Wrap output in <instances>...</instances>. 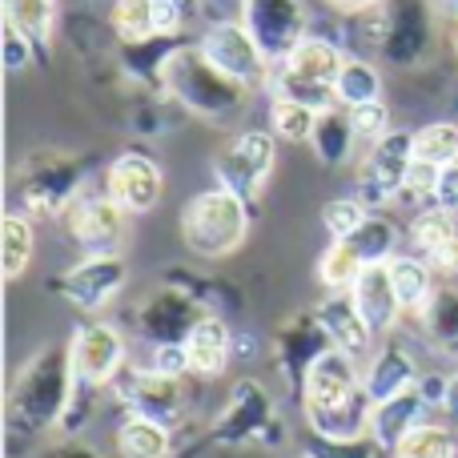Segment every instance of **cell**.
<instances>
[{"label":"cell","mask_w":458,"mask_h":458,"mask_svg":"<svg viewBox=\"0 0 458 458\" xmlns=\"http://www.w3.org/2000/svg\"><path fill=\"white\" fill-rule=\"evenodd\" d=\"M157 89L177 105L182 113L206 121V125H229L245 113L250 93L242 81L222 72L201 45H174L157 69Z\"/></svg>","instance_id":"6da1fadb"},{"label":"cell","mask_w":458,"mask_h":458,"mask_svg":"<svg viewBox=\"0 0 458 458\" xmlns=\"http://www.w3.org/2000/svg\"><path fill=\"white\" fill-rule=\"evenodd\" d=\"M77 394V378H72V354L69 342H45L24 358V366L13 378V394H8V414L13 427L24 435H48V430L64 427V414Z\"/></svg>","instance_id":"7a4b0ae2"},{"label":"cell","mask_w":458,"mask_h":458,"mask_svg":"<svg viewBox=\"0 0 458 458\" xmlns=\"http://www.w3.org/2000/svg\"><path fill=\"white\" fill-rule=\"evenodd\" d=\"M250 237V201L229 193L225 185L201 190L182 209V242L193 258L222 261L242 250Z\"/></svg>","instance_id":"3957f363"},{"label":"cell","mask_w":458,"mask_h":458,"mask_svg":"<svg viewBox=\"0 0 458 458\" xmlns=\"http://www.w3.org/2000/svg\"><path fill=\"white\" fill-rule=\"evenodd\" d=\"M435 4L430 0H386L366 13V37L390 69H419L435 48Z\"/></svg>","instance_id":"277c9868"},{"label":"cell","mask_w":458,"mask_h":458,"mask_svg":"<svg viewBox=\"0 0 458 458\" xmlns=\"http://www.w3.org/2000/svg\"><path fill=\"white\" fill-rule=\"evenodd\" d=\"M85 190V161L61 149H37L16 169V201L21 214L37 217H64V209Z\"/></svg>","instance_id":"5b68a950"},{"label":"cell","mask_w":458,"mask_h":458,"mask_svg":"<svg viewBox=\"0 0 458 458\" xmlns=\"http://www.w3.org/2000/svg\"><path fill=\"white\" fill-rule=\"evenodd\" d=\"M282 435V411H277V398L274 390L266 386L261 378L253 374H242L233 378L225 394V406L217 411L214 427H209V438L217 446H261V443H274Z\"/></svg>","instance_id":"8992f818"},{"label":"cell","mask_w":458,"mask_h":458,"mask_svg":"<svg viewBox=\"0 0 458 458\" xmlns=\"http://www.w3.org/2000/svg\"><path fill=\"white\" fill-rule=\"evenodd\" d=\"M209 314V306L201 298H193L190 290L174 282H161L145 293L129 314L137 342L141 346H185L190 330Z\"/></svg>","instance_id":"52a82bcc"},{"label":"cell","mask_w":458,"mask_h":458,"mask_svg":"<svg viewBox=\"0 0 458 458\" xmlns=\"http://www.w3.org/2000/svg\"><path fill=\"white\" fill-rule=\"evenodd\" d=\"M201 53L217 64L222 72H229L233 81H242L253 93H269L274 81V61L261 53V45L253 40V32L245 29L242 16H214L198 37Z\"/></svg>","instance_id":"ba28073f"},{"label":"cell","mask_w":458,"mask_h":458,"mask_svg":"<svg viewBox=\"0 0 458 458\" xmlns=\"http://www.w3.org/2000/svg\"><path fill=\"white\" fill-rule=\"evenodd\" d=\"M414 165V129H390L362 153L354 174V198L366 209H386L403 198L406 174Z\"/></svg>","instance_id":"9c48e42d"},{"label":"cell","mask_w":458,"mask_h":458,"mask_svg":"<svg viewBox=\"0 0 458 458\" xmlns=\"http://www.w3.org/2000/svg\"><path fill=\"white\" fill-rule=\"evenodd\" d=\"M69 354L77 394H97V390H109L129 366V338L121 334V326L93 318V322L77 326V334L69 338Z\"/></svg>","instance_id":"30bf717a"},{"label":"cell","mask_w":458,"mask_h":458,"mask_svg":"<svg viewBox=\"0 0 458 458\" xmlns=\"http://www.w3.org/2000/svg\"><path fill=\"white\" fill-rule=\"evenodd\" d=\"M48 290L81 314H105L129 290V266L121 253H85L72 269L53 277Z\"/></svg>","instance_id":"8fae6325"},{"label":"cell","mask_w":458,"mask_h":458,"mask_svg":"<svg viewBox=\"0 0 458 458\" xmlns=\"http://www.w3.org/2000/svg\"><path fill=\"white\" fill-rule=\"evenodd\" d=\"M277 165V137L274 129H242L233 141L214 157V177L229 193L253 201L266 193L269 174Z\"/></svg>","instance_id":"7c38bea8"},{"label":"cell","mask_w":458,"mask_h":458,"mask_svg":"<svg viewBox=\"0 0 458 458\" xmlns=\"http://www.w3.org/2000/svg\"><path fill=\"white\" fill-rule=\"evenodd\" d=\"M362 362H358L354 354H346V350L330 346L322 350V354L310 362L306 378H301L298 394H301V419L314 422V419H326V414H334L338 406L354 403L358 394H362Z\"/></svg>","instance_id":"4fadbf2b"},{"label":"cell","mask_w":458,"mask_h":458,"mask_svg":"<svg viewBox=\"0 0 458 458\" xmlns=\"http://www.w3.org/2000/svg\"><path fill=\"white\" fill-rule=\"evenodd\" d=\"M109 390H117V398L129 406V414H145V419L161 422V427L177 430L190 414V394H185V378H169V374L137 370L125 366L121 378Z\"/></svg>","instance_id":"5bb4252c"},{"label":"cell","mask_w":458,"mask_h":458,"mask_svg":"<svg viewBox=\"0 0 458 458\" xmlns=\"http://www.w3.org/2000/svg\"><path fill=\"white\" fill-rule=\"evenodd\" d=\"M242 21L274 64H282L310 37V13L301 0H245Z\"/></svg>","instance_id":"9a60e30c"},{"label":"cell","mask_w":458,"mask_h":458,"mask_svg":"<svg viewBox=\"0 0 458 458\" xmlns=\"http://www.w3.org/2000/svg\"><path fill=\"white\" fill-rule=\"evenodd\" d=\"M190 4L182 0H113L109 29L117 45H153V40H177L185 29Z\"/></svg>","instance_id":"2e32d148"},{"label":"cell","mask_w":458,"mask_h":458,"mask_svg":"<svg viewBox=\"0 0 458 458\" xmlns=\"http://www.w3.org/2000/svg\"><path fill=\"white\" fill-rule=\"evenodd\" d=\"M125 222L129 214L105 190H81L77 201L64 209V229L85 253H117L121 237H125Z\"/></svg>","instance_id":"e0dca14e"},{"label":"cell","mask_w":458,"mask_h":458,"mask_svg":"<svg viewBox=\"0 0 458 458\" xmlns=\"http://www.w3.org/2000/svg\"><path fill=\"white\" fill-rule=\"evenodd\" d=\"M105 193H109L129 217H145L157 209L161 193H165V174H161V165L149 153L129 149V153H121V157H113L109 169H105Z\"/></svg>","instance_id":"ac0fdd59"},{"label":"cell","mask_w":458,"mask_h":458,"mask_svg":"<svg viewBox=\"0 0 458 458\" xmlns=\"http://www.w3.org/2000/svg\"><path fill=\"white\" fill-rule=\"evenodd\" d=\"M419 382H422L419 354H414L398 334L382 338L378 346H374V354L362 362V386L374 403H386V398L403 394V390L419 386Z\"/></svg>","instance_id":"d6986e66"},{"label":"cell","mask_w":458,"mask_h":458,"mask_svg":"<svg viewBox=\"0 0 458 458\" xmlns=\"http://www.w3.org/2000/svg\"><path fill=\"white\" fill-rule=\"evenodd\" d=\"M322 350H330V338H326L322 322H318V310H298L290 314L274 334V362L293 386H301L310 362H314Z\"/></svg>","instance_id":"ffe728a7"},{"label":"cell","mask_w":458,"mask_h":458,"mask_svg":"<svg viewBox=\"0 0 458 458\" xmlns=\"http://www.w3.org/2000/svg\"><path fill=\"white\" fill-rule=\"evenodd\" d=\"M406 242L419 258L430 261L443 282H458V217L446 214V209L430 206L414 214L411 229H406Z\"/></svg>","instance_id":"44dd1931"},{"label":"cell","mask_w":458,"mask_h":458,"mask_svg":"<svg viewBox=\"0 0 458 458\" xmlns=\"http://www.w3.org/2000/svg\"><path fill=\"white\" fill-rule=\"evenodd\" d=\"M318 322H322L326 338H330V346L346 350V354H354L358 362H366V358L374 354V346H378V334L370 330V322L362 318V310L354 306V298H350V290H330L322 301H318Z\"/></svg>","instance_id":"7402d4cb"},{"label":"cell","mask_w":458,"mask_h":458,"mask_svg":"<svg viewBox=\"0 0 458 458\" xmlns=\"http://www.w3.org/2000/svg\"><path fill=\"white\" fill-rule=\"evenodd\" d=\"M350 298H354V306L362 310V318L370 322V330L378 334V338L398 334L406 306H403V298H398V290H394V277H390L386 261L366 266L362 274H358V282L350 285Z\"/></svg>","instance_id":"603a6c76"},{"label":"cell","mask_w":458,"mask_h":458,"mask_svg":"<svg viewBox=\"0 0 458 458\" xmlns=\"http://www.w3.org/2000/svg\"><path fill=\"white\" fill-rule=\"evenodd\" d=\"M430 411H435V403H430V394H427V386H422V382H419V386H411V390H403V394L386 398V403H374L370 438L394 454V446L403 443L414 427H422Z\"/></svg>","instance_id":"cb8c5ba5"},{"label":"cell","mask_w":458,"mask_h":458,"mask_svg":"<svg viewBox=\"0 0 458 458\" xmlns=\"http://www.w3.org/2000/svg\"><path fill=\"white\" fill-rule=\"evenodd\" d=\"M233 342L237 334L229 330V322L217 310H209L185 338V358H190L193 378H222L233 362Z\"/></svg>","instance_id":"d4e9b609"},{"label":"cell","mask_w":458,"mask_h":458,"mask_svg":"<svg viewBox=\"0 0 458 458\" xmlns=\"http://www.w3.org/2000/svg\"><path fill=\"white\" fill-rule=\"evenodd\" d=\"M414 326L435 354L458 358V282H438L430 301L414 314Z\"/></svg>","instance_id":"484cf974"},{"label":"cell","mask_w":458,"mask_h":458,"mask_svg":"<svg viewBox=\"0 0 458 458\" xmlns=\"http://www.w3.org/2000/svg\"><path fill=\"white\" fill-rule=\"evenodd\" d=\"M310 149H314V157L322 161L326 169H342V165H350V161H354L358 133H354V121H350L346 105H334V109L318 113V125H314V137H310Z\"/></svg>","instance_id":"4316f807"},{"label":"cell","mask_w":458,"mask_h":458,"mask_svg":"<svg viewBox=\"0 0 458 458\" xmlns=\"http://www.w3.org/2000/svg\"><path fill=\"white\" fill-rule=\"evenodd\" d=\"M342 64H346V53H342V48L334 45L330 37H318V32H310V37L301 40V45L282 61V69L293 72V77H301V81L334 85V81H338V72H342Z\"/></svg>","instance_id":"83f0119b"},{"label":"cell","mask_w":458,"mask_h":458,"mask_svg":"<svg viewBox=\"0 0 458 458\" xmlns=\"http://www.w3.org/2000/svg\"><path fill=\"white\" fill-rule=\"evenodd\" d=\"M386 266H390V277H394V290H398V298H403L406 314H419L438 285V274L430 269V261L419 258L414 250H398Z\"/></svg>","instance_id":"f1b7e54d"},{"label":"cell","mask_w":458,"mask_h":458,"mask_svg":"<svg viewBox=\"0 0 458 458\" xmlns=\"http://www.w3.org/2000/svg\"><path fill=\"white\" fill-rule=\"evenodd\" d=\"M113 446L121 458H169L174 454V430L145 419V414H129V419H121Z\"/></svg>","instance_id":"f546056e"},{"label":"cell","mask_w":458,"mask_h":458,"mask_svg":"<svg viewBox=\"0 0 458 458\" xmlns=\"http://www.w3.org/2000/svg\"><path fill=\"white\" fill-rule=\"evenodd\" d=\"M342 242H350L358 250V258H362L366 266H374V261H390L398 250H403V229L390 222L382 209H374V214L350 237H342Z\"/></svg>","instance_id":"4dcf8cb0"},{"label":"cell","mask_w":458,"mask_h":458,"mask_svg":"<svg viewBox=\"0 0 458 458\" xmlns=\"http://www.w3.org/2000/svg\"><path fill=\"white\" fill-rule=\"evenodd\" d=\"M334 97L346 109L366 105V101H382V69L370 56H346L338 81H334Z\"/></svg>","instance_id":"1f68e13d"},{"label":"cell","mask_w":458,"mask_h":458,"mask_svg":"<svg viewBox=\"0 0 458 458\" xmlns=\"http://www.w3.org/2000/svg\"><path fill=\"white\" fill-rule=\"evenodd\" d=\"M0 233H4V277L16 282V277H24V269L32 266V258H37V229H32L29 214L8 209Z\"/></svg>","instance_id":"d6a6232c"},{"label":"cell","mask_w":458,"mask_h":458,"mask_svg":"<svg viewBox=\"0 0 458 458\" xmlns=\"http://www.w3.org/2000/svg\"><path fill=\"white\" fill-rule=\"evenodd\" d=\"M4 24L21 29L45 53L56 32V0H4Z\"/></svg>","instance_id":"836d02e7"},{"label":"cell","mask_w":458,"mask_h":458,"mask_svg":"<svg viewBox=\"0 0 458 458\" xmlns=\"http://www.w3.org/2000/svg\"><path fill=\"white\" fill-rule=\"evenodd\" d=\"M394 458H458V427L427 419L394 446Z\"/></svg>","instance_id":"e575fe53"},{"label":"cell","mask_w":458,"mask_h":458,"mask_svg":"<svg viewBox=\"0 0 458 458\" xmlns=\"http://www.w3.org/2000/svg\"><path fill=\"white\" fill-rule=\"evenodd\" d=\"M318 125V109L298 101H285V97H269V129H274L277 141L290 145H310Z\"/></svg>","instance_id":"d590c367"},{"label":"cell","mask_w":458,"mask_h":458,"mask_svg":"<svg viewBox=\"0 0 458 458\" xmlns=\"http://www.w3.org/2000/svg\"><path fill=\"white\" fill-rule=\"evenodd\" d=\"M366 269V261L358 258V250L350 242H330L326 245V253L318 258V269L314 277L322 282V290H350V285L358 282V274Z\"/></svg>","instance_id":"8d00e7d4"},{"label":"cell","mask_w":458,"mask_h":458,"mask_svg":"<svg viewBox=\"0 0 458 458\" xmlns=\"http://www.w3.org/2000/svg\"><path fill=\"white\" fill-rule=\"evenodd\" d=\"M414 157L427 165H454L458 161V121H430V125L414 129Z\"/></svg>","instance_id":"74e56055"},{"label":"cell","mask_w":458,"mask_h":458,"mask_svg":"<svg viewBox=\"0 0 458 458\" xmlns=\"http://www.w3.org/2000/svg\"><path fill=\"white\" fill-rule=\"evenodd\" d=\"M269 97H285V101L310 105V109H334L338 97H334V85H318V81H301L293 72H285L282 64H274V81H269Z\"/></svg>","instance_id":"f35d334b"},{"label":"cell","mask_w":458,"mask_h":458,"mask_svg":"<svg viewBox=\"0 0 458 458\" xmlns=\"http://www.w3.org/2000/svg\"><path fill=\"white\" fill-rule=\"evenodd\" d=\"M370 214H374V209H366L354 193H350V198H334L330 206L322 209V229L330 233V242H342V237L354 233V229L362 225Z\"/></svg>","instance_id":"ab89813d"},{"label":"cell","mask_w":458,"mask_h":458,"mask_svg":"<svg viewBox=\"0 0 458 458\" xmlns=\"http://www.w3.org/2000/svg\"><path fill=\"white\" fill-rule=\"evenodd\" d=\"M438 165H427V161L414 157L411 174H406V185H403V198L398 201H411L414 209H430L435 206V193H438Z\"/></svg>","instance_id":"60d3db41"},{"label":"cell","mask_w":458,"mask_h":458,"mask_svg":"<svg viewBox=\"0 0 458 458\" xmlns=\"http://www.w3.org/2000/svg\"><path fill=\"white\" fill-rule=\"evenodd\" d=\"M350 121H354V133H358V141H366V145H374V141H382V137L390 133V105L386 101H366V105H354L350 109Z\"/></svg>","instance_id":"b9f144b4"},{"label":"cell","mask_w":458,"mask_h":458,"mask_svg":"<svg viewBox=\"0 0 458 458\" xmlns=\"http://www.w3.org/2000/svg\"><path fill=\"white\" fill-rule=\"evenodd\" d=\"M37 53H40V48L32 45V40L24 37L21 29L4 24V69H8V72H24V69H32Z\"/></svg>","instance_id":"7bdbcfd3"},{"label":"cell","mask_w":458,"mask_h":458,"mask_svg":"<svg viewBox=\"0 0 458 458\" xmlns=\"http://www.w3.org/2000/svg\"><path fill=\"white\" fill-rule=\"evenodd\" d=\"M438 411L446 414V422H454V427H458V370L446 374V382H443V398H438Z\"/></svg>","instance_id":"ee69618b"},{"label":"cell","mask_w":458,"mask_h":458,"mask_svg":"<svg viewBox=\"0 0 458 458\" xmlns=\"http://www.w3.org/2000/svg\"><path fill=\"white\" fill-rule=\"evenodd\" d=\"M326 4L342 16H366V13H374V8H382L386 0H326Z\"/></svg>","instance_id":"f6af8a7d"},{"label":"cell","mask_w":458,"mask_h":458,"mask_svg":"<svg viewBox=\"0 0 458 458\" xmlns=\"http://www.w3.org/2000/svg\"><path fill=\"white\" fill-rule=\"evenodd\" d=\"M201 4H209L217 16H242V4H245V0H201Z\"/></svg>","instance_id":"bcb514c9"},{"label":"cell","mask_w":458,"mask_h":458,"mask_svg":"<svg viewBox=\"0 0 458 458\" xmlns=\"http://www.w3.org/2000/svg\"><path fill=\"white\" fill-rule=\"evenodd\" d=\"M430 4H435L438 16H446V21L458 24V0H430Z\"/></svg>","instance_id":"7dc6e473"},{"label":"cell","mask_w":458,"mask_h":458,"mask_svg":"<svg viewBox=\"0 0 458 458\" xmlns=\"http://www.w3.org/2000/svg\"><path fill=\"white\" fill-rule=\"evenodd\" d=\"M56 458H101V454H93L89 446H64V451L56 454Z\"/></svg>","instance_id":"c3c4849f"},{"label":"cell","mask_w":458,"mask_h":458,"mask_svg":"<svg viewBox=\"0 0 458 458\" xmlns=\"http://www.w3.org/2000/svg\"><path fill=\"white\" fill-rule=\"evenodd\" d=\"M454 61H458V24H454Z\"/></svg>","instance_id":"681fc988"},{"label":"cell","mask_w":458,"mask_h":458,"mask_svg":"<svg viewBox=\"0 0 458 458\" xmlns=\"http://www.w3.org/2000/svg\"><path fill=\"white\" fill-rule=\"evenodd\" d=\"M182 4H190V8H198V4H201V0H182Z\"/></svg>","instance_id":"f907efd6"},{"label":"cell","mask_w":458,"mask_h":458,"mask_svg":"<svg viewBox=\"0 0 458 458\" xmlns=\"http://www.w3.org/2000/svg\"><path fill=\"white\" fill-rule=\"evenodd\" d=\"M301 458H310V454H301Z\"/></svg>","instance_id":"816d5d0a"}]
</instances>
